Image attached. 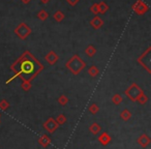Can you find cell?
Instances as JSON below:
<instances>
[{
    "label": "cell",
    "instance_id": "277c9868",
    "mask_svg": "<svg viewBox=\"0 0 151 149\" xmlns=\"http://www.w3.org/2000/svg\"><path fill=\"white\" fill-rule=\"evenodd\" d=\"M137 143H138L142 148H147V147L150 145L151 139L147 134H142L138 139H137Z\"/></svg>",
    "mask_w": 151,
    "mask_h": 149
},
{
    "label": "cell",
    "instance_id": "2e32d148",
    "mask_svg": "<svg viewBox=\"0 0 151 149\" xmlns=\"http://www.w3.org/2000/svg\"><path fill=\"white\" fill-rule=\"evenodd\" d=\"M9 108V103L6 101V99H2V101H0V110L6 111Z\"/></svg>",
    "mask_w": 151,
    "mask_h": 149
},
{
    "label": "cell",
    "instance_id": "d6986e66",
    "mask_svg": "<svg viewBox=\"0 0 151 149\" xmlns=\"http://www.w3.org/2000/svg\"><path fill=\"white\" fill-rule=\"evenodd\" d=\"M22 88H23L25 91H29L30 88H31V85H30L28 82H25V83H23V84H22Z\"/></svg>",
    "mask_w": 151,
    "mask_h": 149
},
{
    "label": "cell",
    "instance_id": "ba28073f",
    "mask_svg": "<svg viewBox=\"0 0 151 149\" xmlns=\"http://www.w3.org/2000/svg\"><path fill=\"white\" fill-rule=\"evenodd\" d=\"M101 125H99V123H96V122H93V123L89 126V132H90L93 136H97V135L101 132Z\"/></svg>",
    "mask_w": 151,
    "mask_h": 149
},
{
    "label": "cell",
    "instance_id": "ac0fdd59",
    "mask_svg": "<svg viewBox=\"0 0 151 149\" xmlns=\"http://www.w3.org/2000/svg\"><path fill=\"white\" fill-rule=\"evenodd\" d=\"M95 52H96V51H95V48L94 47H92V46H89L88 48L86 49V53H87V55H88V56H93V55L95 54Z\"/></svg>",
    "mask_w": 151,
    "mask_h": 149
},
{
    "label": "cell",
    "instance_id": "52a82bcc",
    "mask_svg": "<svg viewBox=\"0 0 151 149\" xmlns=\"http://www.w3.org/2000/svg\"><path fill=\"white\" fill-rule=\"evenodd\" d=\"M29 33H30L29 28L25 27L24 25L20 26V27L17 29V34H18V35H19L21 38H26L28 35H29Z\"/></svg>",
    "mask_w": 151,
    "mask_h": 149
},
{
    "label": "cell",
    "instance_id": "5bb4252c",
    "mask_svg": "<svg viewBox=\"0 0 151 149\" xmlns=\"http://www.w3.org/2000/svg\"><path fill=\"white\" fill-rule=\"evenodd\" d=\"M88 110H89V112H90V113L92 114V115H95V114L99 113V106H97L96 104H92V105L89 106Z\"/></svg>",
    "mask_w": 151,
    "mask_h": 149
},
{
    "label": "cell",
    "instance_id": "9c48e42d",
    "mask_svg": "<svg viewBox=\"0 0 151 149\" xmlns=\"http://www.w3.org/2000/svg\"><path fill=\"white\" fill-rule=\"evenodd\" d=\"M132 112L128 109H124L123 111L120 113V118H121L123 121H128V120L132 118Z\"/></svg>",
    "mask_w": 151,
    "mask_h": 149
},
{
    "label": "cell",
    "instance_id": "7c38bea8",
    "mask_svg": "<svg viewBox=\"0 0 151 149\" xmlns=\"http://www.w3.org/2000/svg\"><path fill=\"white\" fill-rule=\"evenodd\" d=\"M122 101H123V99H122V96L120 94H115L113 97H112V103L116 106L120 105V104L122 103Z\"/></svg>",
    "mask_w": 151,
    "mask_h": 149
},
{
    "label": "cell",
    "instance_id": "e0dca14e",
    "mask_svg": "<svg viewBox=\"0 0 151 149\" xmlns=\"http://www.w3.org/2000/svg\"><path fill=\"white\" fill-rule=\"evenodd\" d=\"M89 75L91 77H96L99 75V69H97L96 66H91L89 68Z\"/></svg>",
    "mask_w": 151,
    "mask_h": 149
},
{
    "label": "cell",
    "instance_id": "3957f363",
    "mask_svg": "<svg viewBox=\"0 0 151 149\" xmlns=\"http://www.w3.org/2000/svg\"><path fill=\"white\" fill-rule=\"evenodd\" d=\"M42 126H44V128L47 130L48 132H50V134H53V132H55L57 130V128H58V124H57V122L55 121L54 118L50 117L48 118V119L46 120V121L44 122V124H42Z\"/></svg>",
    "mask_w": 151,
    "mask_h": 149
},
{
    "label": "cell",
    "instance_id": "7a4b0ae2",
    "mask_svg": "<svg viewBox=\"0 0 151 149\" xmlns=\"http://www.w3.org/2000/svg\"><path fill=\"white\" fill-rule=\"evenodd\" d=\"M142 93H143L142 89H141L137 84L130 85V86L125 90V95L132 101H137V99H138Z\"/></svg>",
    "mask_w": 151,
    "mask_h": 149
},
{
    "label": "cell",
    "instance_id": "6da1fadb",
    "mask_svg": "<svg viewBox=\"0 0 151 149\" xmlns=\"http://www.w3.org/2000/svg\"><path fill=\"white\" fill-rule=\"evenodd\" d=\"M85 62L80 58L79 56H73L69 61H67L66 67L73 73V75H78L81 71L85 67Z\"/></svg>",
    "mask_w": 151,
    "mask_h": 149
},
{
    "label": "cell",
    "instance_id": "5b68a950",
    "mask_svg": "<svg viewBox=\"0 0 151 149\" xmlns=\"http://www.w3.org/2000/svg\"><path fill=\"white\" fill-rule=\"evenodd\" d=\"M111 141H112V138L108 132H101V134L99 136V142L101 143L103 146L109 145Z\"/></svg>",
    "mask_w": 151,
    "mask_h": 149
},
{
    "label": "cell",
    "instance_id": "8fae6325",
    "mask_svg": "<svg viewBox=\"0 0 151 149\" xmlns=\"http://www.w3.org/2000/svg\"><path fill=\"white\" fill-rule=\"evenodd\" d=\"M66 116L64 115V114H59L58 116L56 117V119H55V121L57 122V124L58 125H63V124L66 122Z\"/></svg>",
    "mask_w": 151,
    "mask_h": 149
},
{
    "label": "cell",
    "instance_id": "30bf717a",
    "mask_svg": "<svg viewBox=\"0 0 151 149\" xmlns=\"http://www.w3.org/2000/svg\"><path fill=\"white\" fill-rule=\"evenodd\" d=\"M46 59L47 61H48L50 64H54V63H56L57 59H58V57H57V55L55 54L54 52H50L48 55L46 56Z\"/></svg>",
    "mask_w": 151,
    "mask_h": 149
},
{
    "label": "cell",
    "instance_id": "8992f818",
    "mask_svg": "<svg viewBox=\"0 0 151 149\" xmlns=\"http://www.w3.org/2000/svg\"><path fill=\"white\" fill-rule=\"evenodd\" d=\"M38 144L40 145V146H42L44 148H47V147L49 146V145L51 144V139L50 137L48 136V135L46 134H42V136L38 138Z\"/></svg>",
    "mask_w": 151,
    "mask_h": 149
},
{
    "label": "cell",
    "instance_id": "9a60e30c",
    "mask_svg": "<svg viewBox=\"0 0 151 149\" xmlns=\"http://www.w3.org/2000/svg\"><path fill=\"white\" fill-rule=\"evenodd\" d=\"M67 103H68V99H67V96H65V95H60V96L58 97V104L60 106H66Z\"/></svg>",
    "mask_w": 151,
    "mask_h": 149
},
{
    "label": "cell",
    "instance_id": "ffe728a7",
    "mask_svg": "<svg viewBox=\"0 0 151 149\" xmlns=\"http://www.w3.org/2000/svg\"><path fill=\"white\" fill-rule=\"evenodd\" d=\"M0 117H1V114H0Z\"/></svg>",
    "mask_w": 151,
    "mask_h": 149
},
{
    "label": "cell",
    "instance_id": "4fadbf2b",
    "mask_svg": "<svg viewBox=\"0 0 151 149\" xmlns=\"http://www.w3.org/2000/svg\"><path fill=\"white\" fill-rule=\"evenodd\" d=\"M137 101H139V104H140V105H145V104L148 101V96H147V95L145 94L144 92H143L142 94H141L140 96L137 99Z\"/></svg>",
    "mask_w": 151,
    "mask_h": 149
}]
</instances>
